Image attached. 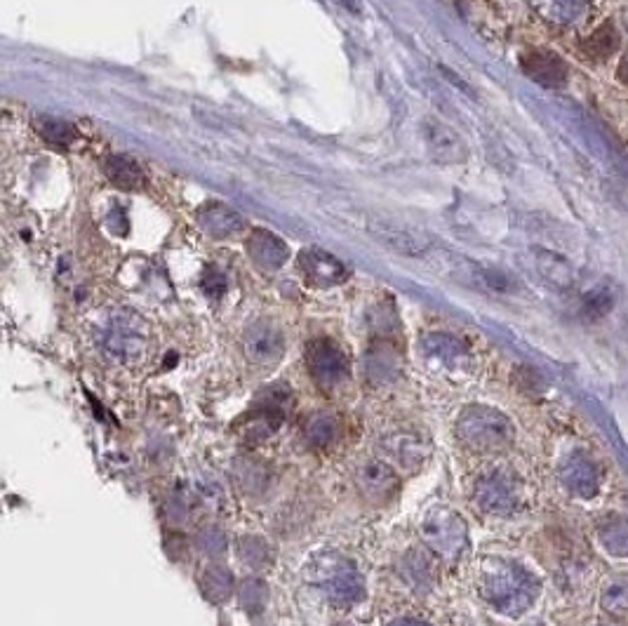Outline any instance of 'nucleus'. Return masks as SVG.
I'll return each mask as SVG.
<instances>
[{
	"mask_svg": "<svg viewBox=\"0 0 628 626\" xmlns=\"http://www.w3.org/2000/svg\"><path fill=\"white\" fill-rule=\"evenodd\" d=\"M422 349L429 361L443 365L447 370L466 368L471 363V354L462 339L445 335V332H431L422 339Z\"/></svg>",
	"mask_w": 628,
	"mask_h": 626,
	"instance_id": "15",
	"label": "nucleus"
},
{
	"mask_svg": "<svg viewBox=\"0 0 628 626\" xmlns=\"http://www.w3.org/2000/svg\"><path fill=\"white\" fill-rule=\"evenodd\" d=\"M271 558V551H269V544L262 542V539L257 537H247V539H240V561L252 565V568H259V565L269 563Z\"/></svg>",
	"mask_w": 628,
	"mask_h": 626,
	"instance_id": "30",
	"label": "nucleus"
},
{
	"mask_svg": "<svg viewBox=\"0 0 628 626\" xmlns=\"http://www.w3.org/2000/svg\"><path fill=\"white\" fill-rule=\"evenodd\" d=\"M299 271H302L304 281L313 288H334V285H342L349 278V269L344 262H339L337 257L320 248L302 250Z\"/></svg>",
	"mask_w": 628,
	"mask_h": 626,
	"instance_id": "8",
	"label": "nucleus"
},
{
	"mask_svg": "<svg viewBox=\"0 0 628 626\" xmlns=\"http://www.w3.org/2000/svg\"><path fill=\"white\" fill-rule=\"evenodd\" d=\"M619 81L628 85V55L621 59V64H619Z\"/></svg>",
	"mask_w": 628,
	"mask_h": 626,
	"instance_id": "36",
	"label": "nucleus"
},
{
	"mask_svg": "<svg viewBox=\"0 0 628 626\" xmlns=\"http://www.w3.org/2000/svg\"><path fill=\"white\" fill-rule=\"evenodd\" d=\"M200 584H203L205 596L212 603H222L233 591V575L224 565H210V568H205L203 577H200Z\"/></svg>",
	"mask_w": 628,
	"mask_h": 626,
	"instance_id": "26",
	"label": "nucleus"
},
{
	"mask_svg": "<svg viewBox=\"0 0 628 626\" xmlns=\"http://www.w3.org/2000/svg\"><path fill=\"white\" fill-rule=\"evenodd\" d=\"M99 349L106 358L120 365H135L144 361L151 349L149 325L139 313L130 309H113L97 328Z\"/></svg>",
	"mask_w": 628,
	"mask_h": 626,
	"instance_id": "1",
	"label": "nucleus"
},
{
	"mask_svg": "<svg viewBox=\"0 0 628 626\" xmlns=\"http://www.w3.org/2000/svg\"><path fill=\"white\" fill-rule=\"evenodd\" d=\"M205 292L212 297H222V292L226 290V278L222 276V273H217L215 269H212L210 273L205 276Z\"/></svg>",
	"mask_w": 628,
	"mask_h": 626,
	"instance_id": "35",
	"label": "nucleus"
},
{
	"mask_svg": "<svg viewBox=\"0 0 628 626\" xmlns=\"http://www.w3.org/2000/svg\"><path fill=\"white\" fill-rule=\"evenodd\" d=\"M306 365H309L313 379L325 389H332L349 379V361H346L344 351L330 339H313L306 346Z\"/></svg>",
	"mask_w": 628,
	"mask_h": 626,
	"instance_id": "6",
	"label": "nucleus"
},
{
	"mask_svg": "<svg viewBox=\"0 0 628 626\" xmlns=\"http://www.w3.org/2000/svg\"><path fill=\"white\" fill-rule=\"evenodd\" d=\"M311 582L334 605H353L363 601L365 582L356 565L349 558L337 554H323L309 565Z\"/></svg>",
	"mask_w": 628,
	"mask_h": 626,
	"instance_id": "4",
	"label": "nucleus"
},
{
	"mask_svg": "<svg viewBox=\"0 0 628 626\" xmlns=\"http://www.w3.org/2000/svg\"><path fill=\"white\" fill-rule=\"evenodd\" d=\"M619 50V31L614 29V24H603L600 29L589 36V41L584 43V52L593 59H607L612 52Z\"/></svg>",
	"mask_w": 628,
	"mask_h": 626,
	"instance_id": "28",
	"label": "nucleus"
},
{
	"mask_svg": "<svg viewBox=\"0 0 628 626\" xmlns=\"http://www.w3.org/2000/svg\"><path fill=\"white\" fill-rule=\"evenodd\" d=\"M379 450L393 464L403 466V469H417V466H422L429 459L431 443L424 436L412 434V431H400V434L382 438Z\"/></svg>",
	"mask_w": 628,
	"mask_h": 626,
	"instance_id": "11",
	"label": "nucleus"
},
{
	"mask_svg": "<svg viewBox=\"0 0 628 626\" xmlns=\"http://www.w3.org/2000/svg\"><path fill=\"white\" fill-rule=\"evenodd\" d=\"M104 172L109 182L120 191H135L144 184L142 168L128 156H109L104 161Z\"/></svg>",
	"mask_w": 628,
	"mask_h": 626,
	"instance_id": "20",
	"label": "nucleus"
},
{
	"mask_svg": "<svg viewBox=\"0 0 628 626\" xmlns=\"http://www.w3.org/2000/svg\"><path fill=\"white\" fill-rule=\"evenodd\" d=\"M198 219H200V224L205 226V231L215 238L238 236V233L243 231L245 224H247L245 219L238 215V212L229 210L222 203L203 205V208H200V212H198Z\"/></svg>",
	"mask_w": 628,
	"mask_h": 626,
	"instance_id": "19",
	"label": "nucleus"
},
{
	"mask_svg": "<svg viewBox=\"0 0 628 626\" xmlns=\"http://www.w3.org/2000/svg\"><path fill=\"white\" fill-rule=\"evenodd\" d=\"M426 546L443 561H459L464 556L469 537H466V525L450 509H433L422 525Z\"/></svg>",
	"mask_w": 628,
	"mask_h": 626,
	"instance_id": "5",
	"label": "nucleus"
},
{
	"mask_svg": "<svg viewBox=\"0 0 628 626\" xmlns=\"http://www.w3.org/2000/svg\"><path fill=\"white\" fill-rule=\"evenodd\" d=\"M457 436L471 450H504L513 443V424L499 410L471 405L457 419Z\"/></svg>",
	"mask_w": 628,
	"mask_h": 626,
	"instance_id": "3",
	"label": "nucleus"
},
{
	"mask_svg": "<svg viewBox=\"0 0 628 626\" xmlns=\"http://www.w3.org/2000/svg\"><path fill=\"white\" fill-rule=\"evenodd\" d=\"M520 66H523V73L530 81L539 83L541 88L549 90L565 88L567 76H570L565 59L551 50L525 52V55L520 57Z\"/></svg>",
	"mask_w": 628,
	"mask_h": 626,
	"instance_id": "9",
	"label": "nucleus"
},
{
	"mask_svg": "<svg viewBox=\"0 0 628 626\" xmlns=\"http://www.w3.org/2000/svg\"><path fill=\"white\" fill-rule=\"evenodd\" d=\"M243 346L252 363L276 365L285 351V339L283 332L273 328L271 323H255L252 328H247Z\"/></svg>",
	"mask_w": 628,
	"mask_h": 626,
	"instance_id": "13",
	"label": "nucleus"
},
{
	"mask_svg": "<svg viewBox=\"0 0 628 626\" xmlns=\"http://www.w3.org/2000/svg\"><path fill=\"white\" fill-rule=\"evenodd\" d=\"M358 488L365 492V497H370L372 502H386L396 495L398 490V476L396 469L391 464H386L384 459H367L358 466L356 471Z\"/></svg>",
	"mask_w": 628,
	"mask_h": 626,
	"instance_id": "14",
	"label": "nucleus"
},
{
	"mask_svg": "<svg viewBox=\"0 0 628 626\" xmlns=\"http://www.w3.org/2000/svg\"><path fill=\"white\" fill-rule=\"evenodd\" d=\"M473 497H476V504L485 511V514L509 516L516 511V506L520 502V488L513 476L494 471V474L480 478L476 483Z\"/></svg>",
	"mask_w": 628,
	"mask_h": 626,
	"instance_id": "7",
	"label": "nucleus"
},
{
	"mask_svg": "<svg viewBox=\"0 0 628 626\" xmlns=\"http://www.w3.org/2000/svg\"><path fill=\"white\" fill-rule=\"evenodd\" d=\"M370 231L374 238H379V241L386 245V248L396 250L400 252V255L422 257L424 252L429 250V241H426L422 233L407 229V226H398V224L377 219V222L370 224Z\"/></svg>",
	"mask_w": 628,
	"mask_h": 626,
	"instance_id": "16",
	"label": "nucleus"
},
{
	"mask_svg": "<svg viewBox=\"0 0 628 626\" xmlns=\"http://www.w3.org/2000/svg\"><path fill=\"white\" fill-rule=\"evenodd\" d=\"M403 572L405 577L410 579V584L414 586H429L431 584V570H429V563H426V558L422 554H407V558L403 561Z\"/></svg>",
	"mask_w": 628,
	"mask_h": 626,
	"instance_id": "31",
	"label": "nucleus"
},
{
	"mask_svg": "<svg viewBox=\"0 0 628 626\" xmlns=\"http://www.w3.org/2000/svg\"><path fill=\"white\" fill-rule=\"evenodd\" d=\"M600 605L612 619H624L628 615V577L607 579L600 591Z\"/></svg>",
	"mask_w": 628,
	"mask_h": 626,
	"instance_id": "23",
	"label": "nucleus"
},
{
	"mask_svg": "<svg viewBox=\"0 0 628 626\" xmlns=\"http://www.w3.org/2000/svg\"><path fill=\"white\" fill-rule=\"evenodd\" d=\"M339 434V422L337 417L325 415V412H318V415H311L304 422V436L306 441L316 448H327V445L334 443V438Z\"/></svg>",
	"mask_w": 628,
	"mask_h": 626,
	"instance_id": "24",
	"label": "nucleus"
},
{
	"mask_svg": "<svg viewBox=\"0 0 628 626\" xmlns=\"http://www.w3.org/2000/svg\"><path fill=\"white\" fill-rule=\"evenodd\" d=\"M584 304H586V313H589L591 318H600L612 309V297H610V292L596 290V292H591V295H586Z\"/></svg>",
	"mask_w": 628,
	"mask_h": 626,
	"instance_id": "34",
	"label": "nucleus"
},
{
	"mask_svg": "<svg viewBox=\"0 0 628 626\" xmlns=\"http://www.w3.org/2000/svg\"><path fill=\"white\" fill-rule=\"evenodd\" d=\"M33 125H36V132L45 139V142L59 146V149H66V146H71L73 139H76V128H73L71 123L62 121V118L38 116Z\"/></svg>",
	"mask_w": 628,
	"mask_h": 626,
	"instance_id": "25",
	"label": "nucleus"
},
{
	"mask_svg": "<svg viewBox=\"0 0 628 626\" xmlns=\"http://www.w3.org/2000/svg\"><path fill=\"white\" fill-rule=\"evenodd\" d=\"M398 370L400 363L396 354H393L391 349H384V346L374 349L372 354L365 358V372L367 377H370V382L374 384H391L393 379L398 377Z\"/></svg>",
	"mask_w": 628,
	"mask_h": 626,
	"instance_id": "22",
	"label": "nucleus"
},
{
	"mask_svg": "<svg viewBox=\"0 0 628 626\" xmlns=\"http://www.w3.org/2000/svg\"><path fill=\"white\" fill-rule=\"evenodd\" d=\"M426 149H429L433 161L443 165H454L466 161V144L462 137L454 132L450 125L440 123L438 118H426L422 125Z\"/></svg>",
	"mask_w": 628,
	"mask_h": 626,
	"instance_id": "10",
	"label": "nucleus"
},
{
	"mask_svg": "<svg viewBox=\"0 0 628 626\" xmlns=\"http://www.w3.org/2000/svg\"><path fill=\"white\" fill-rule=\"evenodd\" d=\"M598 539L603 544V549H607V554L626 558L628 556V521L624 516H605L603 521L598 523Z\"/></svg>",
	"mask_w": 628,
	"mask_h": 626,
	"instance_id": "21",
	"label": "nucleus"
},
{
	"mask_svg": "<svg viewBox=\"0 0 628 626\" xmlns=\"http://www.w3.org/2000/svg\"><path fill=\"white\" fill-rule=\"evenodd\" d=\"M541 17L558 26H577L591 15V0H530Z\"/></svg>",
	"mask_w": 628,
	"mask_h": 626,
	"instance_id": "18",
	"label": "nucleus"
},
{
	"mask_svg": "<svg viewBox=\"0 0 628 626\" xmlns=\"http://www.w3.org/2000/svg\"><path fill=\"white\" fill-rule=\"evenodd\" d=\"M537 266L541 276H544L551 285H556V288L565 290L572 285V269L565 259L551 255V252H539Z\"/></svg>",
	"mask_w": 628,
	"mask_h": 626,
	"instance_id": "27",
	"label": "nucleus"
},
{
	"mask_svg": "<svg viewBox=\"0 0 628 626\" xmlns=\"http://www.w3.org/2000/svg\"><path fill=\"white\" fill-rule=\"evenodd\" d=\"M560 483L574 497L591 499L600 490V474L589 457L581 455V452H574V455H570L560 464Z\"/></svg>",
	"mask_w": 628,
	"mask_h": 626,
	"instance_id": "12",
	"label": "nucleus"
},
{
	"mask_svg": "<svg viewBox=\"0 0 628 626\" xmlns=\"http://www.w3.org/2000/svg\"><path fill=\"white\" fill-rule=\"evenodd\" d=\"M598 626H621L619 619H614V622H607V624H598Z\"/></svg>",
	"mask_w": 628,
	"mask_h": 626,
	"instance_id": "38",
	"label": "nucleus"
},
{
	"mask_svg": "<svg viewBox=\"0 0 628 626\" xmlns=\"http://www.w3.org/2000/svg\"><path fill=\"white\" fill-rule=\"evenodd\" d=\"M391 626H429V624L419 622V619H396Z\"/></svg>",
	"mask_w": 628,
	"mask_h": 626,
	"instance_id": "37",
	"label": "nucleus"
},
{
	"mask_svg": "<svg viewBox=\"0 0 628 626\" xmlns=\"http://www.w3.org/2000/svg\"><path fill=\"white\" fill-rule=\"evenodd\" d=\"M236 474L243 490L250 492V495H259V492L266 490V469L262 464L250 462V459H240Z\"/></svg>",
	"mask_w": 628,
	"mask_h": 626,
	"instance_id": "29",
	"label": "nucleus"
},
{
	"mask_svg": "<svg viewBox=\"0 0 628 626\" xmlns=\"http://www.w3.org/2000/svg\"><path fill=\"white\" fill-rule=\"evenodd\" d=\"M240 598H243L245 610H250V612L262 610L266 603V584L262 582V579H245Z\"/></svg>",
	"mask_w": 628,
	"mask_h": 626,
	"instance_id": "32",
	"label": "nucleus"
},
{
	"mask_svg": "<svg viewBox=\"0 0 628 626\" xmlns=\"http://www.w3.org/2000/svg\"><path fill=\"white\" fill-rule=\"evenodd\" d=\"M247 255H250V259L259 269L278 271L287 262V257H290V250L271 231L255 229L250 233V238H247Z\"/></svg>",
	"mask_w": 628,
	"mask_h": 626,
	"instance_id": "17",
	"label": "nucleus"
},
{
	"mask_svg": "<svg viewBox=\"0 0 628 626\" xmlns=\"http://www.w3.org/2000/svg\"><path fill=\"white\" fill-rule=\"evenodd\" d=\"M483 596L499 612L509 617H518L530 608L537 598L539 584L530 572L520 565L497 561L483 572Z\"/></svg>",
	"mask_w": 628,
	"mask_h": 626,
	"instance_id": "2",
	"label": "nucleus"
},
{
	"mask_svg": "<svg viewBox=\"0 0 628 626\" xmlns=\"http://www.w3.org/2000/svg\"><path fill=\"white\" fill-rule=\"evenodd\" d=\"M196 544H198V549L203 551V554H207V556H219V554H224V549H226V537L222 535V530H217V528H205V530L198 535Z\"/></svg>",
	"mask_w": 628,
	"mask_h": 626,
	"instance_id": "33",
	"label": "nucleus"
}]
</instances>
